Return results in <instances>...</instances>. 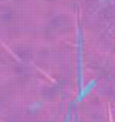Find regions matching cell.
I'll return each mask as SVG.
<instances>
[{"label":"cell","mask_w":115,"mask_h":122,"mask_svg":"<svg viewBox=\"0 0 115 122\" xmlns=\"http://www.w3.org/2000/svg\"><path fill=\"white\" fill-rule=\"evenodd\" d=\"M65 122H69V118L66 119V121H65Z\"/></svg>","instance_id":"7a4b0ae2"},{"label":"cell","mask_w":115,"mask_h":122,"mask_svg":"<svg viewBox=\"0 0 115 122\" xmlns=\"http://www.w3.org/2000/svg\"><path fill=\"white\" fill-rule=\"evenodd\" d=\"M95 85V82L94 81L89 82V84L87 85V86L85 87V88L83 90V91L79 94V96H78V97H77L78 101H81V100L84 99V97L89 94V92L91 91L93 88H94Z\"/></svg>","instance_id":"6da1fadb"}]
</instances>
